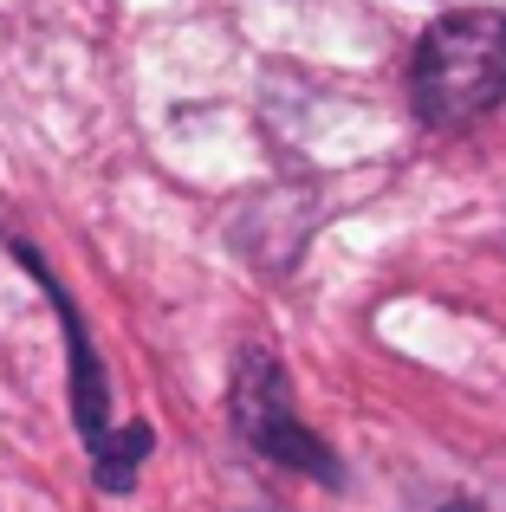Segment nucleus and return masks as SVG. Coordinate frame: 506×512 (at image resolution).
Returning <instances> with one entry per match:
<instances>
[{"mask_svg": "<svg viewBox=\"0 0 506 512\" xmlns=\"http://www.w3.org/2000/svg\"><path fill=\"white\" fill-rule=\"evenodd\" d=\"M409 91H416L422 124L455 130L506 104V13L461 7L422 33L409 59Z\"/></svg>", "mask_w": 506, "mask_h": 512, "instance_id": "nucleus-1", "label": "nucleus"}, {"mask_svg": "<svg viewBox=\"0 0 506 512\" xmlns=\"http://www.w3.org/2000/svg\"><path fill=\"white\" fill-rule=\"evenodd\" d=\"M234 428H241V441L253 454H266V461L299 467V474H318V480H338L331 448L299 422V409H292L279 357L260 350V344L241 350V363H234Z\"/></svg>", "mask_w": 506, "mask_h": 512, "instance_id": "nucleus-2", "label": "nucleus"}, {"mask_svg": "<svg viewBox=\"0 0 506 512\" xmlns=\"http://www.w3.org/2000/svg\"><path fill=\"white\" fill-rule=\"evenodd\" d=\"M143 454H150V428H143V422L124 428V435H111V428H104V435L91 441V467H98V480L111 493H124L130 480H137V461H143Z\"/></svg>", "mask_w": 506, "mask_h": 512, "instance_id": "nucleus-3", "label": "nucleus"}, {"mask_svg": "<svg viewBox=\"0 0 506 512\" xmlns=\"http://www.w3.org/2000/svg\"><path fill=\"white\" fill-rule=\"evenodd\" d=\"M442 512H474V506H442Z\"/></svg>", "mask_w": 506, "mask_h": 512, "instance_id": "nucleus-4", "label": "nucleus"}]
</instances>
